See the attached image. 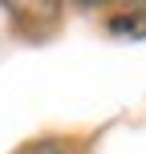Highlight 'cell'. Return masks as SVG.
<instances>
[{
	"label": "cell",
	"instance_id": "cell-1",
	"mask_svg": "<svg viewBox=\"0 0 146 154\" xmlns=\"http://www.w3.org/2000/svg\"><path fill=\"white\" fill-rule=\"evenodd\" d=\"M0 8L8 12L12 24L29 32H49L61 20V0H0Z\"/></svg>",
	"mask_w": 146,
	"mask_h": 154
},
{
	"label": "cell",
	"instance_id": "cell-2",
	"mask_svg": "<svg viewBox=\"0 0 146 154\" xmlns=\"http://www.w3.org/2000/svg\"><path fill=\"white\" fill-rule=\"evenodd\" d=\"M16 154H69V150H65L61 142H33V146H24Z\"/></svg>",
	"mask_w": 146,
	"mask_h": 154
},
{
	"label": "cell",
	"instance_id": "cell-3",
	"mask_svg": "<svg viewBox=\"0 0 146 154\" xmlns=\"http://www.w3.org/2000/svg\"><path fill=\"white\" fill-rule=\"evenodd\" d=\"M77 8H98V4H106V0H73Z\"/></svg>",
	"mask_w": 146,
	"mask_h": 154
},
{
	"label": "cell",
	"instance_id": "cell-4",
	"mask_svg": "<svg viewBox=\"0 0 146 154\" xmlns=\"http://www.w3.org/2000/svg\"><path fill=\"white\" fill-rule=\"evenodd\" d=\"M138 20H142V32H146V8H142V12H138Z\"/></svg>",
	"mask_w": 146,
	"mask_h": 154
}]
</instances>
